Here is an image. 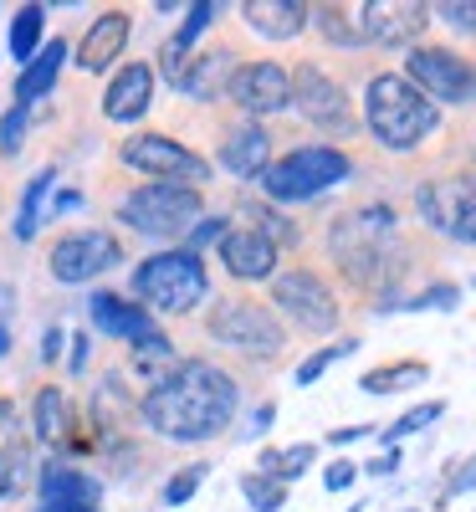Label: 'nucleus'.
I'll return each instance as SVG.
<instances>
[{"label": "nucleus", "mask_w": 476, "mask_h": 512, "mask_svg": "<svg viewBox=\"0 0 476 512\" xmlns=\"http://www.w3.org/2000/svg\"><path fill=\"white\" fill-rule=\"evenodd\" d=\"M241 216L251 221V231H256V236H267L272 246H277V241H297V226H292L287 216H277L272 205H256V200H241Z\"/></svg>", "instance_id": "72a5a7b5"}, {"label": "nucleus", "mask_w": 476, "mask_h": 512, "mask_svg": "<svg viewBox=\"0 0 476 512\" xmlns=\"http://www.w3.org/2000/svg\"><path fill=\"white\" fill-rule=\"evenodd\" d=\"M395 466H400V456L384 451V456H374V461L364 466V472H369V477H395Z\"/></svg>", "instance_id": "49530a36"}, {"label": "nucleus", "mask_w": 476, "mask_h": 512, "mask_svg": "<svg viewBox=\"0 0 476 512\" xmlns=\"http://www.w3.org/2000/svg\"><path fill=\"white\" fill-rule=\"evenodd\" d=\"M36 512H103L98 502H41Z\"/></svg>", "instance_id": "09e8293b"}, {"label": "nucleus", "mask_w": 476, "mask_h": 512, "mask_svg": "<svg viewBox=\"0 0 476 512\" xmlns=\"http://www.w3.org/2000/svg\"><path fill=\"white\" fill-rule=\"evenodd\" d=\"M359 344H354V338H338V344H328V349H318V354H308V359H302L297 364V374H292V384H297V390H302V384H318V374L328 369V364H338L343 354H354Z\"/></svg>", "instance_id": "c9c22d12"}, {"label": "nucleus", "mask_w": 476, "mask_h": 512, "mask_svg": "<svg viewBox=\"0 0 476 512\" xmlns=\"http://www.w3.org/2000/svg\"><path fill=\"white\" fill-rule=\"evenodd\" d=\"M292 103L313 128H323V134H333V139H354L359 134V113H354L349 93H343L338 82L323 67H313V62H302L292 72Z\"/></svg>", "instance_id": "9b49d317"}, {"label": "nucleus", "mask_w": 476, "mask_h": 512, "mask_svg": "<svg viewBox=\"0 0 476 512\" xmlns=\"http://www.w3.org/2000/svg\"><path fill=\"white\" fill-rule=\"evenodd\" d=\"M461 303V287L456 282H436V287H425L420 297H410L405 308H456Z\"/></svg>", "instance_id": "79ce46f5"}, {"label": "nucleus", "mask_w": 476, "mask_h": 512, "mask_svg": "<svg viewBox=\"0 0 476 512\" xmlns=\"http://www.w3.org/2000/svg\"><path fill=\"white\" fill-rule=\"evenodd\" d=\"M26 144V108H11L0 118V154H21Z\"/></svg>", "instance_id": "a19ab883"}, {"label": "nucleus", "mask_w": 476, "mask_h": 512, "mask_svg": "<svg viewBox=\"0 0 476 512\" xmlns=\"http://www.w3.org/2000/svg\"><path fill=\"white\" fill-rule=\"evenodd\" d=\"M67 344H72V349H67V369L77 374L82 364H88V333H72V338H67Z\"/></svg>", "instance_id": "a18cd8bd"}, {"label": "nucleus", "mask_w": 476, "mask_h": 512, "mask_svg": "<svg viewBox=\"0 0 476 512\" xmlns=\"http://www.w3.org/2000/svg\"><path fill=\"white\" fill-rule=\"evenodd\" d=\"M430 369L420 364V359H400V364H379V369H369L359 384L369 395H395V390H405V384H420Z\"/></svg>", "instance_id": "7c9ffc66"}, {"label": "nucleus", "mask_w": 476, "mask_h": 512, "mask_svg": "<svg viewBox=\"0 0 476 512\" xmlns=\"http://www.w3.org/2000/svg\"><path fill=\"white\" fill-rule=\"evenodd\" d=\"M328 251L359 287H374L405 272V246H400V226L389 205H359L349 216H338L328 231Z\"/></svg>", "instance_id": "f03ea898"}, {"label": "nucleus", "mask_w": 476, "mask_h": 512, "mask_svg": "<svg viewBox=\"0 0 476 512\" xmlns=\"http://www.w3.org/2000/svg\"><path fill=\"white\" fill-rule=\"evenodd\" d=\"M180 364H185V359H180V349H175V338H169V333H154V338H144V344L128 349L123 374L134 379V384H144V390H159V384L175 374Z\"/></svg>", "instance_id": "393cba45"}, {"label": "nucleus", "mask_w": 476, "mask_h": 512, "mask_svg": "<svg viewBox=\"0 0 476 512\" xmlns=\"http://www.w3.org/2000/svg\"><path fill=\"white\" fill-rule=\"evenodd\" d=\"M128 31H134L128 11H103L88 31H82V41H77V67L82 72H108L123 57V47H128Z\"/></svg>", "instance_id": "4be33fe9"}, {"label": "nucleus", "mask_w": 476, "mask_h": 512, "mask_svg": "<svg viewBox=\"0 0 476 512\" xmlns=\"http://www.w3.org/2000/svg\"><path fill=\"white\" fill-rule=\"evenodd\" d=\"M441 415H446V405H441V400H425V405L405 410V415H400L395 425H389V431H384V441L395 446L400 436H415V431H425V425H430V420H441Z\"/></svg>", "instance_id": "4c0bfd02"}, {"label": "nucleus", "mask_w": 476, "mask_h": 512, "mask_svg": "<svg viewBox=\"0 0 476 512\" xmlns=\"http://www.w3.org/2000/svg\"><path fill=\"white\" fill-rule=\"evenodd\" d=\"M430 16H441L446 26L476 36V0H446V6H430Z\"/></svg>", "instance_id": "ea45409f"}, {"label": "nucleus", "mask_w": 476, "mask_h": 512, "mask_svg": "<svg viewBox=\"0 0 476 512\" xmlns=\"http://www.w3.org/2000/svg\"><path fill=\"white\" fill-rule=\"evenodd\" d=\"M364 118H369V134L389 154H410V149H420L441 128V108L430 103L420 88H410L400 72H374L369 77V88H364Z\"/></svg>", "instance_id": "7ed1b4c3"}, {"label": "nucleus", "mask_w": 476, "mask_h": 512, "mask_svg": "<svg viewBox=\"0 0 476 512\" xmlns=\"http://www.w3.org/2000/svg\"><path fill=\"white\" fill-rule=\"evenodd\" d=\"M272 415H277V405H262V410L251 415V425H246V431H251V436H262V431H272Z\"/></svg>", "instance_id": "8fccbe9b"}, {"label": "nucleus", "mask_w": 476, "mask_h": 512, "mask_svg": "<svg viewBox=\"0 0 476 512\" xmlns=\"http://www.w3.org/2000/svg\"><path fill=\"white\" fill-rule=\"evenodd\" d=\"M241 21L267 41H292L313 26V6H302V0H246Z\"/></svg>", "instance_id": "5701e85b"}, {"label": "nucleus", "mask_w": 476, "mask_h": 512, "mask_svg": "<svg viewBox=\"0 0 476 512\" xmlns=\"http://www.w3.org/2000/svg\"><path fill=\"white\" fill-rule=\"evenodd\" d=\"M62 344H67V333H62V328H47V344H41V359H57V354H62Z\"/></svg>", "instance_id": "3c124183"}, {"label": "nucleus", "mask_w": 476, "mask_h": 512, "mask_svg": "<svg viewBox=\"0 0 476 512\" xmlns=\"http://www.w3.org/2000/svg\"><path fill=\"white\" fill-rule=\"evenodd\" d=\"M400 77L410 88H420L436 108L441 103H476V67L451 47H410Z\"/></svg>", "instance_id": "6e6552de"}, {"label": "nucleus", "mask_w": 476, "mask_h": 512, "mask_svg": "<svg viewBox=\"0 0 476 512\" xmlns=\"http://www.w3.org/2000/svg\"><path fill=\"white\" fill-rule=\"evenodd\" d=\"M359 26L364 41H379V47H415L420 31L430 26V6H420V0H369V6H359Z\"/></svg>", "instance_id": "2eb2a0df"}, {"label": "nucleus", "mask_w": 476, "mask_h": 512, "mask_svg": "<svg viewBox=\"0 0 476 512\" xmlns=\"http://www.w3.org/2000/svg\"><path fill=\"white\" fill-rule=\"evenodd\" d=\"M134 292L144 297V308L154 313H195L205 297H210V272H205V256L195 251H154L149 262L134 267Z\"/></svg>", "instance_id": "20e7f679"}, {"label": "nucleus", "mask_w": 476, "mask_h": 512, "mask_svg": "<svg viewBox=\"0 0 476 512\" xmlns=\"http://www.w3.org/2000/svg\"><path fill=\"white\" fill-rule=\"evenodd\" d=\"M313 456H318V446H313V441H297V446H287V451H262V461H256V472H262V477H277V482L287 487L292 477L308 472Z\"/></svg>", "instance_id": "c756f323"}, {"label": "nucleus", "mask_w": 476, "mask_h": 512, "mask_svg": "<svg viewBox=\"0 0 476 512\" xmlns=\"http://www.w3.org/2000/svg\"><path fill=\"white\" fill-rule=\"evenodd\" d=\"M98 497H103V482L72 461H47L36 472V502H98Z\"/></svg>", "instance_id": "a878e982"}, {"label": "nucleus", "mask_w": 476, "mask_h": 512, "mask_svg": "<svg viewBox=\"0 0 476 512\" xmlns=\"http://www.w3.org/2000/svg\"><path fill=\"white\" fill-rule=\"evenodd\" d=\"M349 175H354V159L343 149H333V144H302V149H292V154H282V159H272L262 169V190H267V200L292 205V200H313V195L343 185Z\"/></svg>", "instance_id": "39448f33"}, {"label": "nucleus", "mask_w": 476, "mask_h": 512, "mask_svg": "<svg viewBox=\"0 0 476 512\" xmlns=\"http://www.w3.org/2000/svg\"><path fill=\"white\" fill-rule=\"evenodd\" d=\"M200 190L195 185H175V180H149L139 190H128L118 200V221L139 236H185L200 221Z\"/></svg>", "instance_id": "423d86ee"}, {"label": "nucleus", "mask_w": 476, "mask_h": 512, "mask_svg": "<svg viewBox=\"0 0 476 512\" xmlns=\"http://www.w3.org/2000/svg\"><path fill=\"white\" fill-rule=\"evenodd\" d=\"M154 103V67L149 62H123L108 77V93H103V118L113 123H139Z\"/></svg>", "instance_id": "a211bd4d"}, {"label": "nucleus", "mask_w": 476, "mask_h": 512, "mask_svg": "<svg viewBox=\"0 0 476 512\" xmlns=\"http://www.w3.org/2000/svg\"><path fill=\"white\" fill-rule=\"evenodd\" d=\"M471 487H476V456H466V461H461V472L446 482V497H456V492H471Z\"/></svg>", "instance_id": "c03bdc74"}, {"label": "nucleus", "mask_w": 476, "mask_h": 512, "mask_svg": "<svg viewBox=\"0 0 476 512\" xmlns=\"http://www.w3.org/2000/svg\"><path fill=\"white\" fill-rule=\"evenodd\" d=\"M313 26L323 31V41H333V47H364L359 6H313Z\"/></svg>", "instance_id": "c85d7f7f"}, {"label": "nucleus", "mask_w": 476, "mask_h": 512, "mask_svg": "<svg viewBox=\"0 0 476 512\" xmlns=\"http://www.w3.org/2000/svg\"><path fill=\"white\" fill-rule=\"evenodd\" d=\"M31 425L21 420V410L11 400H0V497H21L36 482L31 466Z\"/></svg>", "instance_id": "dca6fc26"}, {"label": "nucleus", "mask_w": 476, "mask_h": 512, "mask_svg": "<svg viewBox=\"0 0 476 512\" xmlns=\"http://www.w3.org/2000/svg\"><path fill=\"white\" fill-rule=\"evenodd\" d=\"M420 221L451 241L476 246V175H451V180H425L415 190Z\"/></svg>", "instance_id": "f8f14e48"}, {"label": "nucleus", "mask_w": 476, "mask_h": 512, "mask_svg": "<svg viewBox=\"0 0 476 512\" xmlns=\"http://www.w3.org/2000/svg\"><path fill=\"white\" fill-rule=\"evenodd\" d=\"M118 262H123V241H118L113 231H103V226L67 231V236H57V241H52V251H47L52 277H57V282H67V287L93 282V277L113 272Z\"/></svg>", "instance_id": "1a4fd4ad"}, {"label": "nucleus", "mask_w": 476, "mask_h": 512, "mask_svg": "<svg viewBox=\"0 0 476 512\" xmlns=\"http://www.w3.org/2000/svg\"><path fill=\"white\" fill-rule=\"evenodd\" d=\"M221 164L236 180H262V169L272 164V134L262 123H231L221 134Z\"/></svg>", "instance_id": "412c9836"}, {"label": "nucleus", "mask_w": 476, "mask_h": 512, "mask_svg": "<svg viewBox=\"0 0 476 512\" xmlns=\"http://www.w3.org/2000/svg\"><path fill=\"white\" fill-rule=\"evenodd\" d=\"M241 497H246L256 512H277V507H287V487H282L277 477H262V472H246V477H241Z\"/></svg>", "instance_id": "f704fd0d"}, {"label": "nucleus", "mask_w": 476, "mask_h": 512, "mask_svg": "<svg viewBox=\"0 0 476 512\" xmlns=\"http://www.w3.org/2000/svg\"><path fill=\"white\" fill-rule=\"evenodd\" d=\"M354 477H359L354 461H333L328 472H323V487H328V492H343V487H354Z\"/></svg>", "instance_id": "37998d69"}, {"label": "nucleus", "mask_w": 476, "mask_h": 512, "mask_svg": "<svg viewBox=\"0 0 476 512\" xmlns=\"http://www.w3.org/2000/svg\"><path fill=\"white\" fill-rule=\"evenodd\" d=\"M31 431H36V441H47L52 451L82 446V441H77V405H72V395L62 390V384H47V390H36Z\"/></svg>", "instance_id": "aec40b11"}, {"label": "nucleus", "mask_w": 476, "mask_h": 512, "mask_svg": "<svg viewBox=\"0 0 476 512\" xmlns=\"http://www.w3.org/2000/svg\"><path fill=\"white\" fill-rule=\"evenodd\" d=\"M369 436V425H343V431H328L333 446H349V441H364Z\"/></svg>", "instance_id": "de8ad7c7"}, {"label": "nucleus", "mask_w": 476, "mask_h": 512, "mask_svg": "<svg viewBox=\"0 0 476 512\" xmlns=\"http://www.w3.org/2000/svg\"><path fill=\"white\" fill-rule=\"evenodd\" d=\"M77 205H82V195H77V190H62V195L52 200V210H57V216H67V210H77Z\"/></svg>", "instance_id": "603ef678"}, {"label": "nucleus", "mask_w": 476, "mask_h": 512, "mask_svg": "<svg viewBox=\"0 0 476 512\" xmlns=\"http://www.w3.org/2000/svg\"><path fill=\"white\" fill-rule=\"evenodd\" d=\"M52 185H57V169H41V175H31V185H26V195H21V216H16V236H21V241L36 236V226H41V205H47Z\"/></svg>", "instance_id": "2f4dec72"}, {"label": "nucleus", "mask_w": 476, "mask_h": 512, "mask_svg": "<svg viewBox=\"0 0 476 512\" xmlns=\"http://www.w3.org/2000/svg\"><path fill=\"white\" fill-rule=\"evenodd\" d=\"M128 415H139V405L128 400V390H123V379L118 374H103V384H98V395H93V425L103 436H113V431H123V420Z\"/></svg>", "instance_id": "cd10ccee"}, {"label": "nucleus", "mask_w": 476, "mask_h": 512, "mask_svg": "<svg viewBox=\"0 0 476 512\" xmlns=\"http://www.w3.org/2000/svg\"><path fill=\"white\" fill-rule=\"evenodd\" d=\"M62 62H67V41L57 36V41H47V47H41V52L21 67V77H16V108H31L36 98H47V93L57 88Z\"/></svg>", "instance_id": "bb28decb"}, {"label": "nucleus", "mask_w": 476, "mask_h": 512, "mask_svg": "<svg viewBox=\"0 0 476 512\" xmlns=\"http://www.w3.org/2000/svg\"><path fill=\"white\" fill-rule=\"evenodd\" d=\"M221 262L236 282H272L277 277V246L256 236L251 226H231L221 236Z\"/></svg>", "instance_id": "6ab92c4d"}, {"label": "nucleus", "mask_w": 476, "mask_h": 512, "mask_svg": "<svg viewBox=\"0 0 476 512\" xmlns=\"http://www.w3.org/2000/svg\"><path fill=\"white\" fill-rule=\"evenodd\" d=\"M236 52L231 47H210V52H195V62L185 67L180 77V93L195 98V103H215V98H226L231 88V77H236Z\"/></svg>", "instance_id": "b1692460"}, {"label": "nucleus", "mask_w": 476, "mask_h": 512, "mask_svg": "<svg viewBox=\"0 0 476 512\" xmlns=\"http://www.w3.org/2000/svg\"><path fill=\"white\" fill-rule=\"evenodd\" d=\"M272 303H277L282 318H292L297 328H308V333L338 328V297H333V287H328L318 272H308V267L277 272V277H272Z\"/></svg>", "instance_id": "ddd939ff"}, {"label": "nucleus", "mask_w": 476, "mask_h": 512, "mask_svg": "<svg viewBox=\"0 0 476 512\" xmlns=\"http://www.w3.org/2000/svg\"><path fill=\"white\" fill-rule=\"evenodd\" d=\"M88 313H93L98 333L118 338V344H128V349H134V344H144V338H154V333H159V318H154L144 303H128V297H118V292H93Z\"/></svg>", "instance_id": "f3484780"}, {"label": "nucleus", "mask_w": 476, "mask_h": 512, "mask_svg": "<svg viewBox=\"0 0 476 512\" xmlns=\"http://www.w3.org/2000/svg\"><path fill=\"white\" fill-rule=\"evenodd\" d=\"M205 477H210V466H205V461H190V466H180V472L164 482V502H169V507H185Z\"/></svg>", "instance_id": "e433bc0d"}, {"label": "nucleus", "mask_w": 476, "mask_h": 512, "mask_svg": "<svg viewBox=\"0 0 476 512\" xmlns=\"http://www.w3.org/2000/svg\"><path fill=\"white\" fill-rule=\"evenodd\" d=\"M226 98L246 113V118H272L292 108V72L277 62H241Z\"/></svg>", "instance_id": "4468645a"}, {"label": "nucleus", "mask_w": 476, "mask_h": 512, "mask_svg": "<svg viewBox=\"0 0 476 512\" xmlns=\"http://www.w3.org/2000/svg\"><path fill=\"white\" fill-rule=\"evenodd\" d=\"M205 333L246 359H277L287 349V333H282L277 313L267 303H256V297H215Z\"/></svg>", "instance_id": "0eeeda50"}, {"label": "nucleus", "mask_w": 476, "mask_h": 512, "mask_svg": "<svg viewBox=\"0 0 476 512\" xmlns=\"http://www.w3.org/2000/svg\"><path fill=\"white\" fill-rule=\"evenodd\" d=\"M41 26H47V6H21L16 11V21H11V57L16 62H31L36 57Z\"/></svg>", "instance_id": "473e14b6"}, {"label": "nucleus", "mask_w": 476, "mask_h": 512, "mask_svg": "<svg viewBox=\"0 0 476 512\" xmlns=\"http://www.w3.org/2000/svg\"><path fill=\"white\" fill-rule=\"evenodd\" d=\"M118 159L128 169H139V175L149 180H175V185H205L210 180V159L185 149L180 139H169V134H134V139H123Z\"/></svg>", "instance_id": "9d476101"}, {"label": "nucleus", "mask_w": 476, "mask_h": 512, "mask_svg": "<svg viewBox=\"0 0 476 512\" xmlns=\"http://www.w3.org/2000/svg\"><path fill=\"white\" fill-rule=\"evenodd\" d=\"M241 384L210 359H185L159 390L139 400V420L164 441H215L236 420Z\"/></svg>", "instance_id": "f257e3e1"}, {"label": "nucleus", "mask_w": 476, "mask_h": 512, "mask_svg": "<svg viewBox=\"0 0 476 512\" xmlns=\"http://www.w3.org/2000/svg\"><path fill=\"white\" fill-rule=\"evenodd\" d=\"M6 349H11V333H6V328H0V359H6Z\"/></svg>", "instance_id": "864d4df0"}, {"label": "nucleus", "mask_w": 476, "mask_h": 512, "mask_svg": "<svg viewBox=\"0 0 476 512\" xmlns=\"http://www.w3.org/2000/svg\"><path fill=\"white\" fill-rule=\"evenodd\" d=\"M226 231H231V221H226V216H200V221L185 231V251H195V256H200L210 241H221Z\"/></svg>", "instance_id": "58836bf2"}]
</instances>
